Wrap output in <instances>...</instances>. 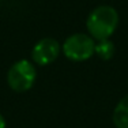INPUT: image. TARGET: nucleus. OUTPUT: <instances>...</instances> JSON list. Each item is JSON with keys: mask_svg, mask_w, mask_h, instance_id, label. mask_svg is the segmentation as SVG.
Listing matches in <instances>:
<instances>
[{"mask_svg": "<svg viewBox=\"0 0 128 128\" xmlns=\"http://www.w3.org/2000/svg\"><path fill=\"white\" fill-rule=\"evenodd\" d=\"M118 12L114 7L108 4L98 6L89 14L86 19V29L89 36L96 41L109 40L118 27Z\"/></svg>", "mask_w": 128, "mask_h": 128, "instance_id": "obj_1", "label": "nucleus"}, {"mask_svg": "<svg viewBox=\"0 0 128 128\" xmlns=\"http://www.w3.org/2000/svg\"><path fill=\"white\" fill-rule=\"evenodd\" d=\"M37 71L30 60L20 59L10 67L7 72V84L15 93H25L36 83Z\"/></svg>", "mask_w": 128, "mask_h": 128, "instance_id": "obj_2", "label": "nucleus"}, {"mask_svg": "<svg viewBox=\"0 0 128 128\" xmlns=\"http://www.w3.org/2000/svg\"><path fill=\"white\" fill-rule=\"evenodd\" d=\"M96 40L86 33H75L66 38L62 45V52L68 60L75 63L86 62L94 56Z\"/></svg>", "mask_w": 128, "mask_h": 128, "instance_id": "obj_3", "label": "nucleus"}, {"mask_svg": "<svg viewBox=\"0 0 128 128\" xmlns=\"http://www.w3.org/2000/svg\"><path fill=\"white\" fill-rule=\"evenodd\" d=\"M62 53V45L59 41L50 37L41 38L36 42L32 49V62L41 67L49 66Z\"/></svg>", "mask_w": 128, "mask_h": 128, "instance_id": "obj_4", "label": "nucleus"}, {"mask_svg": "<svg viewBox=\"0 0 128 128\" xmlns=\"http://www.w3.org/2000/svg\"><path fill=\"white\" fill-rule=\"evenodd\" d=\"M112 120L116 128H128V94L124 96L114 106Z\"/></svg>", "mask_w": 128, "mask_h": 128, "instance_id": "obj_5", "label": "nucleus"}, {"mask_svg": "<svg viewBox=\"0 0 128 128\" xmlns=\"http://www.w3.org/2000/svg\"><path fill=\"white\" fill-rule=\"evenodd\" d=\"M114 44L110 40H102V41H96V49H94V54L100 57L101 60H110L114 54Z\"/></svg>", "mask_w": 128, "mask_h": 128, "instance_id": "obj_6", "label": "nucleus"}, {"mask_svg": "<svg viewBox=\"0 0 128 128\" xmlns=\"http://www.w3.org/2000/svg\"><path fill=\"white\" fill-rule=\"evenodd\" d=\"M0 128H7V123H6V118L3 117V114L0 113Z\"/></svg>", "mask_w": 128, "mask_h": 128, "instance_id": "obj_7", "label": "nucleus"}]
</instances>
